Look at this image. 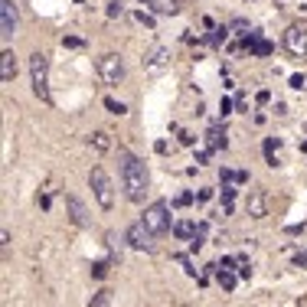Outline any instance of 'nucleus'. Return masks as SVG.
Masks as SVG:
<instances>
[{"mask_svg": "<svg viewBox=\"0 0 307 307\" xmlns=\"http://www.w3.org/2000/svg\"><path fill=\"white\" fill-rule=\"evenodd\" d=\"M121 180H124V193L131 203H141L147 193V167L141 164L134 154L121 150Z\"/></svg>", "mask_w": 307, "mask_h": 307, "instance_id": "nucleus-1", "label": "nucleus"}, {"mask_svg": "<svg viewBox=\"0 0 307 307\" xmlns=\"http://www.w3.org/2000/svg\"><path fill=\"white\" fill-rule=\"evenodd\" d=\"M88 183H92L95 203L102 206V209H111V206H114V183H111V177H108L102 167H92V174H88Z\"/></svg>", "mask_w": 307, "mask_h": 307, "instance_id": "nucleus-2", "label": "nucleus"}, {"mask_svg": "<svg viewBox=\"0 0 307 307\" xmlns=\"http://www.w3.org/2000/svg\"><path fill=\"white\" fill-rule=\"evenodd\" d=\"M30 75H33V92L49 102V59L43 52H33L30 56Z\"/></svg>", "mask_w": 307, "mask_h": 307, "instance_id": "nucleus-3", "label": "nucleus"}, {"mask_svg": "<svg viewBox=\"0 0 307 307\" xmlns=\"http://www.w3.org/2000/svg\"><path fill=\"white\" fill-rule=\"evenodd\" d=\"M144 222H147V229L154 232V236H164V232H170V209L167 203H150L147 209H144Z\"/></svg>", "mask_w": 307, "mask_h": 307, "instance_id": "nucleus-4", "label": "nucleus"}, {"mask_svg": "<svg viewBox=\"0 0 307 307\" xmlns=\"http://www.w3.org/2000/svg\"><path fill=\"white\" fill-rule=\"evenodd\" d=\"M98 75H102L108 85L124 82V75H128V69H124V59H121V56H114V52L102 56V59H98Z\"/></svg>", "mask_w": 307, "mask_h": 307, "instance_id": "nucleus-5", "label": "nucleus"}, {"mask_svg": "<svg viewBox=\"0 0 307 307\" xmlns=\"http://www.w3.org/2000/svg\"><path fill=\"white\" fill-rule=\"evenodd\" d=\"M154 239H157V236H154V232L147 229V222H134L131 225V229H128V245L131 248H141V252H154Z\"/></svg>", "mask_w": 307, "mask_h": 307, "instance_id": "nucleus-6", "label": "nucleus"}, {"mask_svg": "<svg viewBox=\"0 0 307 307\" xmlns=\"http://www.w3.org/2000/svg\"><path fill=\"white\" fill-rule=\"evenodd\" d=\"M284 46L294 56H307V26H291L284 33Z\"/></svg>", "mask_w": 307, "mask_h": 307, "instance_id": "nucleus-7", "label": "nucleus"}, {"mask_svg": "<svg viewBox=\"0 0 307 307\" xmlns=\"http://www.w3.org/2000/svg\"><path fill=\"white\" fill-rule=\"evenodd\" d=\"M16 30V4L13 0H0V36L10 40Z\"/></svg>", "mask_w": 307, "mask_h": 307, "instance_id": "nucleus-8", "label": "nucleus"}, {"mask_svg": "<svg viewBox=\"0 0 307 307\" xmlns=\"http://www.w3.org/2000/svg\"><path fill=\"white\" fill-rule=\"evenodd\" d=\"M66 206H69V216H72V222H75V225H82V229H85V225L92 222V219H88L85 203L79 200V196H66Z\"/></svg>", "mask_w": 307, "mask_h": 307, "instance_id": "nucleus-9", "label": "nucleus"}, {"mask_svg": "<svg viewBox=\"0 0 307 307\" xmlns=\"http://www.w3.org/2000/svg\"><path fill=\"white\" fill-rule=\"evenodd\" d=\"M0 79L4 82H13L16 79V56L10 49H4V56H0Z\"/></svg>", "mask_w": 307, "mask_h": 307, "instance_id": "nucleus-10", "label": "nucleus"}, {"mask_svg": "<svg viewBox=\"0 0 307 307\" xmlns=\"http://www.w3.org/2000/svg\"><path fill=\"white\" fill-rule=\"evenodd\" d=\"M268 206H265V193H252L248 196V216L252 219H265Z\"/></svg>", "mask_w": 307, "mask_h": 307, "instance_id": "nucleus-11", "label": "nucleus"}, {"mask_svg": "<svg viewBox=\"0 0 307 307\" xmlns=\"http://www.w3.org/2000/svg\"><path fill=\"white\" fill-rule=\"evenodd\" d=\"M196 232H200V229H196V225L189 222V219H183V222H177V225H174V236H177V239H193Z\"/></svg>", "mask_w": 307, "mask_h": 307, "instance_id": "nucleus-12", "label": "nucleus"}, {"mask_svg": "<svg viewBox=\"0 0 307 307\" xmlns=\"http://www.w3.org/2000/svg\"><path fill=\"white\" fill-rule=\"evenodd\" d=\"M111 287H102V291H95V297H92V301H88V307H108V304H111Z\"/></svg>", "mask_w": 307, "mask_h": 307, "instance_id": "nucleus-13", "label": "nucleus"}, {"mask_svg": "<svg viewBox=\"0 0 307 307\" xmlns=\"http://www.w3.org/2000/svg\"><path fill=\"white\" fill-rule=\"evenodd\" d=\"M206 141H209V147H213V150H216V147H225V144H229V141H225V131H222V128H209Z\"/></svg>", "mask_w": 307, "mask_h": 307, "instance_id": "nucleus-14", "label": "nucleus"}, {"mask_svg": "<svg viewBox=\"0 0 307 307\" xmlns=\"http://www.w3.org/2000/svg\"><path fill=\"white\" fill-rule=\"evenodd\" d=\"M88 144H92L95 150H102V154H105L108 147H111V141H108V134H105V131H95L92 138H88Z\"/></svg>", "mask_w": 307, "mask_h": 307, "instance_id": "nucleus-15", "label": "nucleus"}, {"mask_svg": "<svg viewBox=\"0 0 307 307\" xmlns=\"http://www.w3.org/2000/svg\"><path fill=\"white\" fill-rule=\"evenodd\" d=\"M167 56H170V52H167L164 46H157V49H154V52H150V59H147V66H150V69H160V66H164V62H167Z\"/></svg>", "mask_w": 307, "mask_h": 307, "instance_id": "nucleus-16", "label": "nucleus"}, {"mask_svg": "<svg viewBox=\"0 0 307 307\" xmlns=\"http://www.w3.org/2000/svg\"><path fill=\"white\" fill-rule=\"evenodd\" d=\"M157 13H177V0H147Z\"/></svg>", "mask_w": 307, "mask_h": 307, "instance_id": "nucleus-17", "label": "nucleus"}, {"mask_svg": "<svg viewBox=\"0 0 307 307\" xmlns=\"http://www.w3.org/2000/svg\"><path fill=\"white\" fill-rule=\"evenodd\" d=\"M219 284L225 287V291H232V287H236V275L225 272V268H219Z\"/></svg>", "mask_w": 307, "mask_h": 307, "instance_id": "nucleus-18", "label": "nucleus"}, {"mask_svg": "<svg viewBox=\"0 0 307 307\" xmlns=\"http://www.w3.org/2000/svg\"><path fill=\"white\" fill-rule=\"evenodd\" d=\"M105 108H108L111 114H124V105H121V102H114V98H105Z\"/></svg>", "mask_w": 307, "mask_h": 307, "instance_id": "nucleus-19", "label": "nucleus"}, {"mask_svg": "<svg viewBox=\"0 0 307 307\" xmlns=\"http://www.w3.org/2000/svg\"><path fill=\"white\" fill-rule=\"evenodd\" d=\"M92 275H95V278H105V275H108V261H98V265L92 268Z\"/></svg>", "mask_w": 307, "mask_h": 307, "instance_id": "nucleus-20", "label": "nucleus"}, {"mask_svg": "<svg viewBox=\"0 0 307 307\" xmlns=\"http://www.w3.org/2000/svg\"><path fill=\"white\" fill-rule=\"evenodd\" d=\"M174 203H177V206H189V203H193V193H180Z\"/></svg>", "mask_w": 307, "mask_h": 307, "instance_id": "nucleus-21", "label": "nucleus"}, {"mask_svg": "<svg viewBox=\"0 0 307 307\" xmlns=\"http://www.w3.org/2000/svg\"><path fill=\"white\" fill-rule=\"evenodd\" d=\"M108 16H121V4H108Z\"/></svg>", "mask_w": 307, "mask_h": 307, "instance_id": "nucleus-22", "label": "nucleus"}, {"mask_svg": "<svg viewBox=\"0 0 307 307\" xmlns=\"http://www.w3.org/2000/svg\"><path fill=\"white\" fill-rule=\"evenodd\" d=\"M66 46H72V49H79V46H82V40H75V36H66Z\"/></svg>", "mask_w": 307, "mask_h": 307, "instance_id": "nucleus-23", "label": "nucleus"}, {"mask_svg": "<svg viewBox=\"0 0 307 307\" xmlns=\"http://www.w3.org/2000/svg\"><path fill=\"white\" fill-rule=\"evenodd\" d=\"M291 85L294 88H304V75H291Z\"/></svg>", "mask_w": 307, "mask_h": 307, "instance_id": "nucleus-24", "label": "nucleus"}]
</instances>
